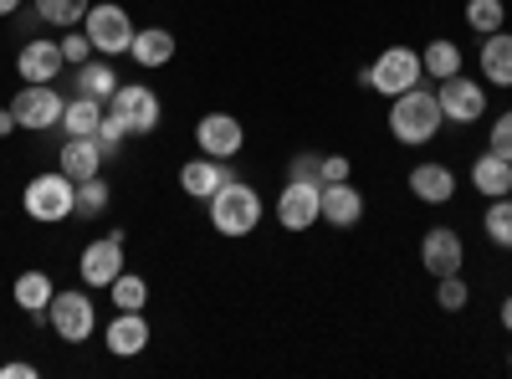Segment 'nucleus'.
Wrapping results in <instances>:
<instances>
[{
  "label": "nucleus",
  "mask_w": 512,
  "mask_h": 379,
  "mask_svg": "<svg viewBox=\"0 0 512 379\" xmlns=\"http://www.w3.org/2000/svg\"><path fill=\"white\" fill-rule=\"evenodd\" d=\"M477 62H482V77L492 82V88H512V31H492V36H482Z\"/></svg>",
  "instance_id": "nucleus-20"
},
{
  "label": "nucleus",
  "mask_w": 512,
  "mask_h": 379,
  "mask_svg": "<svg viewBox=\"0 0 512 379\" xmlns=\"http://www.w3.org/2000/svg\"><path fill=\"white\" fill-rule=\"evenodd\" d=\"M436 98H441V118L446 123H477L487 113V88H482L477 77H466V72L446 77L441 88H436Z\"/></svg>",
  "instance_id": "nucleus-9"
},
{
  "label": "nucleus",
  "mask_w": 512,
  "mask_h": 379,
  "mask_svg": "<svg viewBox=\"0 0 512 379\" xmlns=\"http://www.w3.org/2000/svg\"><path fill=\"white\" fill-rule=\"evenodd\" d=\"M108 200H113V190H108V180H103V175L77 180V210H82V216H103Z\"/></svg>",
  "instance_id": "nucleus-32"
},
{
  "label": "nucleus",
  "mask_w": 512,
  "mask_h": 379,
  "mask_svg": "<svg viewBox=\"0 0 512 379\" xmlns=\"http://www.w3.org/2000/svg\"><path fill=\"white\" fill-rule=\"evenodd\" d=\"M482 226H487V241H492V246H512V195H502V200L487 205Z\"/></svg>",
  "instance_id": "nucleus-29"
},
{
  "label": "nucleus",
  "mask_w": 512,
  "mask_h": 379,
  "mask_svg": "<svg viewBox=\"0 0 512 379\" xmlns=\"http://www.w3.org/2000/svg\"><path fill=\"white\" fill-rule=\"evenodd\" d=\"M11 298H16V308L21 313H47L52 308V298H57V287H52V277L47 272H21L16 282H11Z\"/></svg>",
  "instance_id": "nucleus-22"
},
{
  "label": "nucleus",
  "mask_w": 512,
  "mask_h": 379,
  "mask_svg": "<svg viewBox=\"0 0 512 379\" xmlns=\"http://www.w3.org/2000/svg\"><path fill=\"white\" fill-rule=\"evenodd\" d=\"M507 369H512V354H507Z\"/></svg>",
  "instance_id": "nucleus-42"
},
{
  "label": "nucleus",
  "mask_w": 512,
  "mask_h": 379,
  "mask_svg": "<svg viewBox=\"0 0 512 379\" xmlns=\"http://www.w3.org/2000/svg\"><path fill=\"white\" fill-rule=\"evenodd\" d=\"M11 113H16L21 129H31V134H47V129H62L67 98H57L52 82H26V88L11 98Z\"/></svg>",
  "instance_id": "nucleus-6"
},
{
  "label": "nucleus",
  "mask_w": 512,
  "mask_h": 379,
  "mask_svg": "<svg viewBox=\"0 0 512 379\" xmlns=\"http://www.w3.org/2000/svg\"><path fill=\"white\" fill-rule=\"evenodd\" d=\"M461 262H466L461 231H451V226H431V231H425V241H420V267L425 272H431V277H451V272H461Z\"/></svg>",
  "instance_id": "nucleus-13"
},
{
  "label": "nucleus",
  "mask_w": 512,
  "mask_h": 379,
  "mask_svg": "<svg viewBox=\"0 0 512 379\" xmlns=\"http://www.w3.org/2000/svg\"><path fill=\"white\" fill-rule=\"evenodd\" d=\"M277 221L282 231H308L323 221V185L313 180H287V190L277 195Z\"/></svg>",
  "instance_id": "nucleus-8"
},
{
  "label": "nucleus",
  "mask_w": 512,
  "mask_h": 379,
  "mask_svg": "<svg viewBox=\"0 0 512 379\" xmlns=\"http://www.w3.org/2000/svg\"><path fill=\"white\" fill-rule=\"evenodd\" d=\"M502 328L512 333V298H502Z\"/></svg>",
  "instance_id": "nucleus-40"
},
{
  "label": "nucleus",
  "mask_w": 512,
  "mask_h": 379,
  "mask_svg": "<svg viewBox=\"0 0 512 379\" xmlns=\"http://www.w3.org/2000/svg\"><path fill=\"white\" fill-rule=\"evenodd\" d=\"M410 195L425 200V205H446L456 195V175L446 170V164L425 159V164H415V170H410Z\"/></svg>",
  "instance_id": "nucleus-18"
},
{
  "label": "nucleus",
  "mask_w": 512,
  "mask_h": 379,
  "mask_svg": "<svg viewBox=\"0 0 512 379\" xmlns=\"http://www.w3.org/2000/svg\"><path fill=\"white\" fill-rule=\"evenodd\" d=\"M472 185L487 195V200H502V195H512V159H502V154H482L477 164H472Z\"/></svg>",
  "instance_id": "nucleus-21"
},
{
  "label": "nucleus",
  "mask_w": 512,
  "mask_h": 379,
  "mask_svg": "<svg viewBox=\"0 0 512 379\" xmlns=\"http://www.w3.org/2000/svg\"><path fill=\"white\" fill-rule=\"evenodd\" d=\"M441 98H436V88H425V82H415V88H405L400 98H390V134H395V144H410V149H420V144H431L436 134H441Z\"/></svg>",
  "instance_id": "nucleus-1"
},
{
  "label": "nucleus",
  "mask_w": 512,
  "mask_h": 379,
  "mask_svg": "<svg viewBox=\"0 0 512 379\" xmlns=\"http://www.w3.org/2000/svg\"><path fill=\"white\" fill-rule=\"evenodd\" d=\"M93 139H98V149H103V159H108V154H118V149H123V139H134V134H128V123H123V118H118V113L108 108Z\"/></svg>",
  "instance_id": "nucleus-33"
},
{
  "label": "nucleus",
  "mask_w": 512,
  "mask_h": 379,
  "mask_svg": "<svg viewBox=\"0 0 512 379\" xmlns=\"http://www.w3.org/2000/svg\"><path fill=\"white\" fill-rule=\"evenodd\" d=\"M226 180H236V175H231V159H210V154L190 159L185 170H180V190H185L190 200H210Z\"/></svg>",
  "instance_id": "nucleus-14"
},
{
  "label": "nucleus",
  "mask_w": 512,
  "mask_h": 379,
  "mask_svg": "<svg viewBox=\"0 0 512 379\" xmlns=\"http://www.w3.org/2000/svg\"><path fill=\"white\" fill-rule=\"evenodd\" d=\"M492 154H502V159H512V108L492 123Z\"/></svg>",
  "instance_id": "nucleus-36"
},
{
  "label": "nucleus",
  "mask_w": 512,
  "mask_h": 379,
  "mask_svg": "<svg viewBox=\"0 0 512 379\" xmlns=\"http://www.w3.org/2000/svg\"><path fill=\"white\" fill-rule=\"evenodd\" d=\"M420 67L431 72L436 82H446V77H456V72H461V47H456V41H446V36H436L431 47L420 52Z\"/></svg>",
  "instance_id": "nucleus-27"
},
{
  "label": "nucleus",
  "mask_w": 512,
  "mask_h": 379,
  "mask_svg": "<svg viewBox=\"0 0 512 379\" xmlns=\"http://www.w3.org/2000/svg\"><path fill=\"white\" fill-rule=\"evenodd\" d=\"M323 221H328L333 231H354V226L364 221V195H359L349 180L323 185Z\"/></svg>",
  "instance_id": "nucleus-15"
},
{
  "label": "nucleus",
  "mask_w": 512,
  "mask_h": 379,
  "mask_svg": "<svg viewBox=\"0 0 512 379\" xmlns=\"http://www.w3.org/2000/svg\"><path fill=\"white\" fill-rule=\"evenodd\" d=\"M11 129H21V123H16V113H11V108H0V139H6Z\"/></svg>",
  "instance_id": "nucleus-39"
},
{
  "label": "nucleus",
  "mask_w": 512,
  "mask_h": 379,
  "mask_svg": "<svg viewBox=\"0 0 512 379\" xmlns=\"http://www.w3.org/2000/svg\"><path fill=\"white\" fill-rule=\"evenodd\" d=\"M466 303H472V287L461 282V272L436 277V308H441V313H466Z\"/></svg>",
  "instance_id": "nucleus-31"
},
{
  "label": "nucleus",
  "mask_w": 512,
  "mask_h": 379,
  "mask_svg": "<svg viewBox=\"0 0 512 379\" xmlns=\"http://www.w3.org/2000/svg\"><path fill=\"white\" fill-rule=\"evenodd\" d=\"M88 6H93V0H36V21H47L57 31H72V26H82Z\"/></svg>",
  "instance_id": "nucleus-28"
},
{
  "label": "nucleus",
  "mask_w": 512,
  "mask_h": 379,
  "mask_svg": "<svg viewBox=\"0 0 512 379\" xmlns=\"http://www.w3.org/2000/svg\"><path fill=\"white\" fill-rule=\"evenodd\" d=\"M88 57H93V41H88V31L72 26V31L62 36V62H67V67H82Z\"/></svg>",
  "instance_id": "nucleus-34"
},
{
  "label": "nucleus",
  "mask_w": 512,
  "mask_h": 379,
  "mask_svg": "<svg viewBox=\"0 0 512 379\" xmlns=\"http://www.w3.org/2000/svg\"><path fill=\"white\" fill-rule=\"evenodd\" d=\"M108 108L128 123V134H154L159 129V98H154V88H144V82H118Z\"/></svg>",
  "instance_id": "nucleus-10"
},
{
  "label": "nucleus",
  "mask_w": 512,
  "mask_h": 379,
  "mask_svg": "<svg viewBox=\"0 0 512 379\" xmlns=\"http://www.w3.org/2000/svg\"><path fill=\"white\" fill-rule=\"evenodd\" d=\"M21 210H26L31 221H41V226H57V221L77 216V180H67L62 170H57V175H36V180H26V190H21Z\"/></svg>",
  "instance_id": "nucleus-3"
},
{
  "label": "nucleus",
  "mask_w": 512,
  "mask_h": 379,
  "mask_svg": "<svg viewBox=\"0 0 512 379\" xmlns=\"http://www.w3.org/2000/svg\"><path fill=\"white\" fill-rule=\"evenodd\" d=\"M62 67H67V62H62V41H26L21 57H16L21 82H57Z\"/></svg>",
  "instance_id": "nucleus-16"
},
{
  "label": "nucleus",
  "mask_w": 512,
  "mask_h": 379,
  "mask_svg": "<svg viewBox=\"0 0 512 379\" xmlns=\"http://www.w3.org/2000/svg\"><path fill=\"white\" fill-rule=\"evenodd\" d=\"M47 318H52V333L62 344H88L93 339V328H98V308H93V298L88 292H57L52 298V308H47Z\"/></svg>",
  "instance_id": "nucleus-7"
},
{
  "label": "nucleus",
  "mask_w": 512,
  "mask_h": 379,
  "mask_svg": "<svg viewBox=\"0 0 512 379\" xmlns=\"http://www.w3.org/2000/svg\"><path fill=\"white\" fill-rule=\"evenodd\" d=\"M21 11V0H0V16H16Z\"/></svg>",
  "instance_id": "nucleus-41"
},
{
  "label": "nucleus",
  "mask_w": 512,
  "mask_h": 379,
  "mask_svg": "<svg viewBox=\"0 0 512 379\" xmlns=\"http://www.w3.org/2000/svg\"><path fill=\"white\" fill-rule=\"evenodd\" d=\"M420 77H425V67H420V52L415 47H384L379 62L359 72V82H364V88H374L379 98H400L405 88H415Z\"/></svg>",
  "instance_id": "nucleus-4"
},
{
  "label": "nucleus",
  "mask_w": 512,
  "mask_h": 379,
  "mask_svg": "<svg viewBox=\"0 0 512 379\" xmlns=\"http://www.w3.org/2000/svg\"><path fill=\"white\" fill-rule=\"evenodd\" d=\"M57 170H62L67 180H93V175H103V149H98V139H62Z\"/></svg>",
  "instance_id": "nucleus-19"
},
{
  "label": "nucleus",
  "mask_w": 512,
  "mask_h": 379,
  "mask_svg": "<svg viewBox=\"0 0 512 379\" xmlns=\"http://www.w3.org/2000/svg\"><path fill=\"white\" fill-rule=\"evenodd\" d=\"M108 292H113V308L118 313H144V303H149V282L139 272H118L108 282Z\"/></svg>",
  "instance_id": "nucleus-26"
},
{
  "label": "nucleus",
  "mask_w": 512,
  "mask_h": 379,
  "mask_svg": "<svg viewBox=\"0 0 512 379\" xmlns=\"http://www.w3.org/2000/svg\"><path fill=\"white\" fill-rule=\"evenodd\" d=\"M103 339H108V354L134 359V354L149 349V323H144V313H118V318L103 328Z\"/></svg>",
  "instance_id": "nucleus-17"
},
{
  "label": "nucleus",
  "mask_w": 512,
  "mask_h": 379,
  "mask_svg": "<svg viewBox=\"0 0 512 379\" xmlns=\"http://www.w3.org/2000/svg\"><path fill=\"white\" fill-rule=\"evenodd\" d=\"M502 21H507L502 0H466V26H472V31L492 36V31H502Z\"/></svg>",
  "instance_id": "nucleus-30"
},
{
  "label": "nucleus",
  "mask_w": 512,
  "mask_h": 379,
  "mask_svg": "<svg viewBox=\"0 0 512 379\" xmlns=\"http://www.w3.org/2000/svg\"><path fill=\"white\" fill-rule=\"evenodd\" d=\"M103 113H108V103H98V98H67V113H62V134L67 139H93L98 134V123H103Z\"/></svg>",
  "instance_id": "nucleus-23"
},
{
  "label": "nucleus",
  "mask_w": 512,
  "mask_h": 379,
  "mask_svg": "<svg viewBox=\"0 0 512 379\" xmlns=\"http://www.w3.org/2000/svg\"><path fill=\"white\" fill-rule=\"evenodd\" d=\"M77 93L108 103V98L118 93V72H113V62H108V57H88V62H82V67H77Z\"/></svg>",
  "instance_id": "nucleus-25"
},
{
  "label": "nucleus",
  "mask_w": 512,
  "mask_h": 379,
  "mask_svg": "<svg viewBox=\"0 0 512 379\" xmlns=\"http://www.w3.org/2000/svg\"><path fill=\"white\" fill-rule=\"evenodd\" d=\"M128 52H134V62L139 67H164L169 57H175V31H164V26H144V31H134V47H128Z\"/></svg>",
  "instance_id": "nucleus-24"
},
{
  "label": "nucleus",
  "mask_w": 512,
  "mask_h": 379,
  "mask_svg": "<svg viewBox=\"0 0 512 379\" xmlns=\"http://www.w3.org/2000/svg\"><path fill=\"white\" fill-rule=\"evenodd\" d=\"M77 272H82V282H88V287H108V282L123 272V231H108V236H98V241L82 246Z\"/></svg>",
  "instance_id": "nucleus-11"
},
{
  "label": "nucleus",
  "mask_w": 512,
  "mask_h": 379,
  "mask_svg": "<svg viewBox=\"0 0 512 379\" xmlns=\"http://www.w3.org/2000/svg\"><path fill=\"white\" fill-rule=\"evenodd\" d=\"M256 221H262V195H256L246 180H226L216 195H210V226L221 236H251Z\"/></svg>",
  "instance_id": "nucleus-2"
},
{
  "label": "nucleus",
  "mask_w": 512,
  "mask_h": 379,
  "mask_svg": "<svg viewBox=\"0 0 512 379\" xmlns=\"http://www.w3.org/2000/svg\"><path fill=\"white\" fill-rule=\"evenodd\" d=\"M0 379H36V364H26V359H11V364H0Z\"/></svg>",
  "instance_id": "nucleus-38"
},
{
  "label": "nucleus",
  "mask_w": 512,
  "mask_h": 379,
  "mask_svg": "<svg viewBox=\"0 0 512 379\" xmlns=\"http://www.w3.org/2000/svg\"><path fill=\"white\" fill-rule=\"evenodd\" d=\"M292 180H313V185H323V154H313V149H303L292 159V170H287Z\"/></svg>",
  "instance_id": "nucleus-35"
},
{
  "label": "nucleus",
  "mask_w": 512,
  "mask_h": 379,
  "mask_svg": "<svg viewBox=\"0 0 512 379\" xmlns=\"http://www.w3.org/2000/svg\"><path fill=\"white\" fill-rule=\"evenodd\" d=\"M82 31H88L98 57H123L128 47H134V16H128L118 0H98V6H88Z\"/></svg>",
  "instance_id": "nucleus-5"
},
{
  "label": "nucleus",
  "mask_w": 512,
  "mask_h": 379,
  "mask_svg": "<svg viewBox=\"0 0 512 379\" xmlns=\"http://www.w3.org/2000/svg\"><path fill=\"white\" fill-rule=\"evenodd\" d=\"M333 180H349V159L344 154H323V185Z\"/></svg>",
  "instance_id": "nucleus-37"
},
{
  "label": "nucleus",
  "mask_w": 512,
  "mask_h": 379,
  "mask_svg": "<svg viewBox=\"0 0 512 379\" xmlns=\"http://www.w3.org/2000/svg\"><path fill=\"white\" fill-rule=\"evenodd\" d=\"M195 144L210 159H236L241 144H246V129H241V118H231V113H205L195 123Z\"/></svg>",
  "instance_id": "nucleus-12"
}]
</instances>
